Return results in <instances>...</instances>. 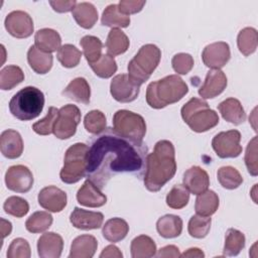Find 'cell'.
I'll return each instance as SVG.
<instances>
[{"mask_svg": "<svg viewBox=\"0 0 258 258\" xmlns=\"http://www.w3.org/2000/svg\"><path fill=\"white\" fill-rule=\"evenodd\" d=\"M97 239L92 235H81L75 238L71 245V258H92L97 250Z\"/></svg>", "mask_w": 258, "mask_h": 258, "instance_id": "obj_22", "label": "cell"}, {"mask_svg": "<svg viewBox=\"0 0 258 258\" xmlns=\"http://www.w3.org/2000/svg\"><path fill=\"white\" fill-rule=\"evenodd\" d=\"M27 61L36 74L44 75L50 71L53 57L51 53L41 51L35 45H31L27 51Z\"/></svg>", "mask_w": 258, "mask_h": 258, "instance_id": "obj_26", "label": "cell"}, {"mask_svg": "<svg viewBox=\"0 0 258 258\" xmlns=\"http://www.w3.org/2000/svg\"><path fill=\"white\" fill-rule=\"evenodd\" d=\"M187 92V85L180 77L169 75L148 85L146 102L153 109H162L180 101Z\"/></svg>", "mask_w": 258, "mask_h": 258, "instance_id": "obj_3", "label": "cell"}, {"mask_svg": "<svg viewBox=\"0 0 258 258\" xmlns=\"http://www.w3.org/2000/svg\"><path fill=\"white\" fill-rule=\"evenodd\" d=\"M129 232L127 222L121 218L109 219L102 228L103 237L112 243H117L123 240Z\"/></svg>", "mask_w": 258, "mask_h": 258, "instance_id": "obj_29", "label": "cell"}, {"mask_svg": "<svg viewBox=\"0 0 258 258\" xmlns=\"http://www.w3.org/2000/svg\"><path fill=\"white\" fill-rule=\"evenodd\" d=\"M52 216L43 211L33 213L25 222V228L28 232L36 234L46 231L52 224Z\"/></svg>", "mask_w": 258, "mask_h": 258, "instance_id": "obj_38", "label": "cell"}, {"mask_svg": "<svg viewBox=\"0 0 258 258\" xmlns=\"http://www.w3.org/2000/svg\"><path fill=\"white\" fill-rule=\"evenodd\" d=\"M220 205V200L218 195L211 189H207L206 191L198 195L195 204V210L198 215L211 217L214 215Z\"/></svg>", "mask_w": 258, "mask_h": 258, "instance_id": "obj_30", "label": "cell"}, {"mask_svg": "<svg viewBox=\"0 0 258 258\" xmlns=\"http://www.w3.org/2000/svg\"><path fill=\"white\" fill-rule=\"evenodd\" d=\"M72 14L76 22L85 29L92 28L98 20V11L90 2L77 3Z\"/></svg>", "mask_w": 258, "mask_h": 258, "instance_id": "obj_27", "label": "cell"}, {"mask_svg": "<svg viewBox=\"0 0 258 258\" xmlns=\"http://www.w3.org/2000/svg\"><path fill=\"white\" fill-rule=\"evenodd\" d=\"M218 110L226 121L234 125H240L246 120L244 108L240 101L235 98H228L221 102L218 106Z\"/></svg>", "mask_w": 258, "mask_h": 258, "instance_id": "obj_23", "label": "cell"}, {"mask_svg": "<svg viewBox=\"0 0 258 258\" xmlns=\"http://www.w3.org/2000/svg\"><path fill=\"white\" fill-rule=\"evenodd\" d=\"M217 177L220 184L227 189H235L243 182L240 172L233 166H222L218 169Z\"/></svg>", "mask_w": 258, "mask_h": 258, "instance_id": "obj_39", "label": "cell"}, {"mask_svg": "<svg viewBox=\"0 0 258 258\" xmlns=\"http://www.w3.org/2000/svg\"><path fill=\"white\" fill-rule=\"evenodd\" d=\"M113 129L120 136L136 144H143L146 123L139 114L129 110H118L113 116Z\"/></svg>", "mask_w": 258, "mask_h": 258, "instance_id": "obj_8", "label": "cell"}, {"mask_svg": "<svg viewBox=\"0 0 258 258\" xmlns=\"http://www.w3.org/2000/svg\"><path fill=\"white\" fill-rule=\"evenodd\" d=\"M84 126H85V129L91 134L98 135L104 132L107 126V121L104 113L99 110L90 111L85 116Z\"/></svg>", "mask_w": 258, "mask_h": 258, "instance_id": "obj_44", "label": "cell"}, {"mask_svg": "<svg viewBox=\"0 0 258 258\" xmlns=\"http://www.w3.org/2000/svg\"><path fill=\"white\" fill-rule=\"evenodd\" d=\"M31 250L29 243L23 238L14 239L7 250L8 258H29Z\"/></svg>", "mask_w": 258, "mask_h": 258, "instance_id": "obj_47", "label": "cell"}, {"mask_svg": "<svg viewBox=\"0 0 258 258\" xmlns=\"http://www.w3.org/2000/svg\"><path fill=\"white\" fill-rule=\"evenodd\" d=\"M56 57L62 67L71 69L79 64L82 57V51L75 45L67 43L58 48Z\"/></svg>", "mask_w": 258, "mask_h": 258, "instance_id": "obj_40", "label": "cell"}, {"mask_svg": "<svg viewBox=\"0 0 258 258\" xmlns=\"http://www.w3.org/2000/svg\"><path fill=\"white\" fill-rule=\"evenodd\" d=\"M189 200V191L183 184H175L166 196V205L175 210L184 208Z\"/></svg>", "mask_w": 258, "mask_h": 258, "instance_id": "obj_43", "label": "cell"}, {"mask_svg": "<svg viewBox=\"0 0 258 258\" xmlns=\"http://www.w3.org/2000/svg\"><path fill=\"white\" fill-rule=\"evenodd\" d=\"M0 149L3 156L8 159H16L23 152V140L20 133L13 129H7L1 133Z\"/></svg>", "mask_w": 258, "mask_h": 258, "instance_id": "obj_21", "label": "cell"}, {"mask_svg": "<svg viewBox=\"0 0 258 258\" xmlns=\"http://www.w3.org/2000/svg\"><path fill=\"white\" fill-rule=\"evenodd\" d=\"M245 164L247 166L248 172L256 176L258 174V166H257V136H254L247 145L246 153H245Z\"/></svg>", "mask_w": 258, "mask_h": 258, "instance_id": "obj_49", "label": "cell"}, {"mask_svg": "<svg viewBox=\"0 0 258 258\" xmlns=\"http://www.w3.org/2000/svg\"><path fill=\"white\" fill-rule=\"evenodd\" d=\"M50 6L52 9L58 13H64L69 11H73L75 6L77 5V2L75 0L71 1H49Z\"/></svg>", "mask_w": 258, "mask_h": 258, "instance_id": "obj_51", "label": "cell"}, {"mask_svg": "<svg viewBox=\"0 0 258 258\" xmlns=\"http://www.w3.org/2000/svg\"><path fill=\"white\" fill-rule=\"evenodd\" d=\"M3 209L5 213L8 215H11L16 218H22L28 213L29 205L26 200L20 197L12 196V197H9L4 202Z\"/></svg>", "mask_w": 258, "mask_h": 258, "instance_id": "obj_46", "label": "cell"}, {"mask_svg": "<svg viewBox=\"0 0 258 258\" xmlns=\"http://www.w3.org/2000/svg\"><path fill=\"white\" fill-rule=\"evenodd\" d=\"M110 92L116 101L120 103H130L138 97L140 86L128 75L120 74L115 76L111 81Z\"/></svg>", "mask_w": 258, "mask_h": 258, "instance_id": "obj_11", "label": "cell"}, {"mask_svg": "<svg viewBox=\"0 0 258 258\" xmlns=\"http://www.w3.org/2000/svg\"><path fill=\"white\" fill-rule=\"evenodd\" d=\"M24 81V74L17 66H6L0 72V88L3 91L12 90Z\"/></svg>", "mask_w": 258, "mask_h": 258, "instance_id": "obj_36", "label": "cell"}, {"mask_svg": "<svg viewBox=\"0 0 258 258\" xmlns=\"http://www.w3.org/2000/svg\"><path fill=\"white\" fill-rule=\"evenodd\" d=\"M244 234L234 228H230L226 232L225 245L223 249V255L225 256H237L245 247Z\"/></svg>", "mask_w": 258, "mask_h": 258, "instance_id": "obj_34", "label": "cell"}, {"mask_svg": "<svg viewBox=\"0 0 258 258\" xmlns=\"http://www.w3.org/2000/svg\"><path fill=\"white\" fill-rule=\"evenodd\" d=\"M122 256H123L122 252L115 245H109V246L105 247L103 249V251L101 252V254H100V258H107V257H109V258H112V257L122 258Z\"/></svg>", "mask_w": 258, "mask_h": 258, "instance_id": "obj_53", "label": "cell"}, {"mask_svg": "<svg viewBox=\"0 0 258 258\" xmlns=\"http://www.w3.org/2000/svg\"><path fill=\"white\" fill-rule=\"evenodd\" d=\"M62 96L85 105L90 103L91 89L90 85L84 78H76L62 91Z\"/></svg>", "mask_w": 258, "mask_h": 258, "instance_id": "obj_24", "label": "cell"}, {"mask_svg": "<svg viewBox=\"0 0 258 258\" xmlns=\"http://www.w3.org/2000/svg\"><path fill=\"white\" fill-rule=\"evenodd\" d=\"M240 140L241 133L238 130L223 131L215 135L212 140V147L220 158H235L242 152Z\"/></svg>", "mask_w": 258, "mask_h": 258, "instance_id": "obj_10", "label": "cell"}, {"mask_svg": "<svg viewBox=\"0 0 258 258\" xmlns=\"http://www.w3.org/2000/svg\"><path fill=\"white\" fill-rule=\"evenodd\" d=\"M104 215L76 207L70 216L71 224L80 230L99 229L103 225Z\"/></svg>", "mask_w": 258, "mask_h": 258, "instance_id": "obj_17", "label": "cell"}, {"mask_svg": "<svg viewBox=\"0 0 258 258\" xmlns=\"http://www.w3.org/2000/svg\"><path fill=\"white\" fill-rule=\"evenodd\" d=\"M4 25L8 33L16 38H27L34 30L32 18L21 10L10 12L5 18Z\"/></svg>", "mask_w": 258, "mask_h": 258, "instance_id": "obj_13", "label": "cell"}, {"mask_svg": "<svg viewBox=\"0 0 258 258\" xmlns=\"http://www.w3.org/2000/svg\"><path fill=\"white\" fill-rule=\"evenodd\" d=\"M143 182L152 192L158 191L176 172L175 150L169 140H159L145 159Z\"/></svg>", "mask_w": 258, "mask_h": 258, "instance_id": "obj_2", "label": "cell"}, {"mask_svg": "<svg viewBox=\"0 0 258 258\" xmlns=\"http://www.w3.org/2000/svg\"><path fill=\"white\" fill-rule=\"evenodd\" d=\"M171 66L174 72L178 75H186L194 68V58L189 53L179 52L173 55Z\"/></svg>", "mask_w": 258, "mask_h": 258, "instance_id": "obj_48", "label": "cell"}, {"mask_svg": "<svg viewBox=\"0 0 258 258\" xmlns=\"http://www.w3.org/2000/svg\"><path fill=\"white\" fill-rule=\"evenodd\" d=\"M227 87V77L221 70H210L207 73L203 86L199 89V95L203 99H213L224 92Z\"/></svg>", "mask_w": 258, "mask_h": 258, "instance_id": "obj_16", "label": "cell"}, {"mask_svg": "<svg viewBox=\"0 0 258 258\" xmlns=\"http://www.w3.org/2000/svg\"><path fill=\"white\" fill-rule=\"evenodd\" d=\"M180 257L203 258V257H205V253L201 249H199V248H189L186 251H184L182 254H180Z\"/></svg>", "mask_w": 258, "mask_h": 258, "instance_id": "obj_54", "label": "cell"}, {"mask_svg": "<svg viewBox=\"0 0 258 258\" xmlns=\"http://www.w3.org/2000/svg\"><path fill=\"white\" fill-rule=\"evenodd\" d=\"M212 219L210 217H205L201 215H194L187 225V231L188 234L197 239H203L205 238L211 229Z\"/></svg>", "mask_w": 258, "mask_h": 258, "instance_id": "obj_41", "label": "cell"}, {"mask_svg": "<svg viewBox=\"0 0 258 258\" xmlns=\"http://www.w3.org/2000/svg\"><path fill=\"white\" fill-rule=\"evenodd\" d=\"M81 111L73 104H68L58 110V116L53 128V134L58 139H69L76 134L81 122Z\"/></svg>", "mask_w": 258, "mask_h": 258, "instance_id": "obj_9", "label": "cell"}, {"mask_svg": "<svg viewBox=\"0 0 258 258\" xmlns=\"http://www.w3.org/2000/svg\"><path fill=\"white\" fill-rule=\"evenodd\" d=\"M35 46L44 52L51 53L58 50L61 46V38L57 31L51 28H42L35 32L34 35Z\"/></svg>", "mask_w": 258, "mask_h": 258, "instance_id": "obj_25", "label": "cell"}, {"mask_svg": "<svg viewBox=\"0 0 258 258\" xmlns=\"http://www.w3.org/2000/svg\"><path fill=\"white\" fill-rule=\"evenodd\" d=\"M181 117L188 127L197 132H206L219 123V116L209 107V104L199 98H191L185 103L181 110Z\"/></svg>", "mask_w": 258, "mask_h": 258, "instance_id": "obj_5", "label": "cell"}, {"mask_svg": "<svg viewBox=\"0 0 258 258\" xmlns=\"http://www.w3.org/2000/svg\"><path fill=\"white\" fill-rule=\"evenodd\" d=\"M91 69L96 76L102 79L111 78L117 71V63L114 56L109 53L102 54L100 59L94 63L90 64Z\"/></svg>", "mask_w": 258, "mask_h": 258, "instance_id": "obj_42", "label": "cell"}, {"mask_svg": "<svg viewBox=\"0 0 258 258\" xmlns=\"http://www.w3.org/2000/svg\"><path fill=\"white\" fill-rule=\"evenodd\" d=\"M161 58V51L155 44L142 45L129 61L128 76L139 86L144 84L155 71Z\"/></svg>", "mask_w": 258, "mask_h": 258, "instance_id": "obj_6", "label": "cell"}, {"mask_svg": "<svg viewBox=\"0 0 258 258\" xmlns=\"http://www.w3.org/2000/svg\"><path fill=\"white\" fill-rule=\"evenodd\" d=\"M237 44L240 52L248 56L256 51L258 44L257 30L253 27H245L238 33Z\"/></svg>", "mask_w": 258, "mask_h": 258, "instance_id": "obj_35", "label": "cell"}, {"mask_svg": "<svg viewBox=\"0 0 258 258\" xmlns=\"http://www.w3.org/2000/svg\"><path fill=\"white\" fill-rule=\"evenodd\" d=\"M12 231V225L9 221H6L5 219H1V234L2 239H4L6 236L10 235Z\"/></svg>", "mask_w": 258, "mask_h": 258, "instance_id": "obj_55", "label": "cell"}, {"mask_svg": "<svg viewBox=\"0 0 258 258\" xmlns=\"http://www.w3.org/2000/svg\"><path fill=\"white\" fill-rule=\"evenodd\" d=\"M44 106L43 93L32 86L18 91L9 102L10 113L20 121H29L40 115Z\"/></svg>", "mask_w": 258, "mask_h": 258, "instance_id": "obj_4", "label": "cell"}, {"mask_svg": "<svg viewBox=\"0 0 258 258\" xmlns=\"http://www.w3.org/2000/svg\"><path fill=\"white\" fill-rule=\"evenodd\" d=\"M156 230L165 239L178 237L182 231V220L176 215H164L157 220Z\"/></svg>", "mask_w": 258, "mask_h": 258, "instance_id": "obj_28", "label": "cell"}, {"mask_svg": "<svg viewBox=\"0 0 258 258\" xmlns=\"http://www.w3.org/2000/svg\"><path fill=\"white\" fill-rule=\"evenodd\" d=\"M79 204L89 208H100L107 203V197L93 181L87 178L77 192Z\"/></svg>", "mask_w": 258, "mask_h": 258, "instance_id": "obj_19", "label": "cell"}, {"mask_svg": "<svg viewBox=\"0 0 258 258\" xmlns=\"http://www.w3.org/2000/svg\"><path fill=\"white\" fill-rule=\"evenodd\" d=\"M129 38L120 28H112L107 37L106 47L110 55L122 54L129 48Z\"/></svg>", "mask_w": 258, "mask_h": 258, "instance_id": "obj_32", "label": "cell"}, {"mask_svg": "<svg viewBox=\"0 0 258 258\" xmlns=\"http://www.w3.org/2000/svg\"><path fill=\"white\" fill-rule=\"evenodd\" d=\"M230 57V46L225 41L210 43L204 48L202 52V59L204 64L212 70L222 69L229 61Z\"/></svg>", "mask_w": 258, "mask_h": 258, "instance_id": "obj_14", "label": "cell"}, {"mask_svg": "<svg viewBox=\"0 0 258 258\" xmlns=\"http://www.w3.org/2000/svg\"><path fill=\"white\" fill-rule=\"evenodd\" d=\"M101 23L111 28H124L129 26L130 17L119 11L118 4H110L103 11Z\"/></svg>", "mask_w": 258, "mask_h": 258, "instance_id": "obj_33", "label": "cell"}, {"mask_svg": "<svg viewBox=\"0 0 258 258\" xmlns=\"http://www.w3.org/2000/svg\"><path fill=\"white\" fill-rule=\"evenodd\" d=\"M33 175L25 165L10 166L5 173V183L8 189L15 192H27L33 185Z\"/></svg>", "mask_w": 258, "mask_h": 258, "instance_id": "obj_12", "label": "cell"}, {"mask_svg": "<svg viewBox=\"0 0 258 258\" xmlns=\"http://www.w3.org/2000/svg\"><path fill=\"white\" fill-rule=\"evenodd\" d=\"M88 151L89 146L85 143H75L67 149L63 166L59 172L62 182L76 183L86 176Z\"/></svg>", "mask_w": 258, "mask_h": 258, "instance_id": "obj_7", "label": "cell"}, {"mask_svg": "<svg viewBox=\"0 0 258 258\" xmlns=\"http://www.w3.org/2000/svg\"><path fill=\"white\" fill-rule=\"evenodd\" d=\"M80 44L89 64L98 61L102 56L103 43L100 38L93 35H85L80 40Z\"/></svg>", "mask_w": 258, "mask_h": 258, "instance_id": "obj_37", "label": "cell"}, {"mask_svg": "<svg viewBox=\"0 0 258 258\" xmlns=\"http://www.w3.org/2000/svg\"><path fill=\"white\" fill-rule=\"evenodd\" d=\"M155 242L146 235H140L135 237L131 241L130 252L132 258H149L156 254Z\"/></svg>", "mask_w": 258, "mask_h": 258, "instance_id": "obj_31", "label": "cell"}, {"mask_svg": "<svg viewBox=\"0 0 258 258\" xmlns=\"http://www.w3.org/2000/svg\"><path fill=\"white\" fill-rule=\"evenodd\" d=\"M182 182L189 192L198 196L208 189L210 185V177L204 168L200 166H191L183 173Z\"/></svg>", "mask_w": 258, "mask_h": 258, "instance_id": "obj_18", "label": "cell"}, {"mask_svg": "<svg viewBox=\"0 0 258 258\" xmlns=\"http://www.w3.org/2000/svg\"><path fill=\"white\" fill-rule=\"evenodd\" d=\"M156 257H180L179 249L174 245H167L165 247H162L158 250V252L155 254Z\"/></svg>", "mask_w": 258, "mask_h": 258, "instance_id": "obj_52", "label": "cell"}, {"mask_svg": "<svg viewBox=\"0 0 258 258\" xmlns=\"http://www.w3.org/2000/svg\"><path fill=\"white\" fill-rule=\"evenodd\" d=\"M37 200L40 207L44 210L51 213H59L67 206L68 198L62 189L54 185H48L40 189Z\"/></svg>", "mask_w": 258, "mask_h": 258, "instance_id": "obj_15", "label": "cell"}, {"mask_svg": "<svg viewBox=\"0 0 258 258\" xmlns=\"http://www.w3.org/2000/svg\"><path fill=\"white\" fill-rule=\"evenodd\" d=\"M146 152L143 144H136L117 134L113 128H106L91 141L86 176L103 188L118 173L141 170L145 166Z\"/></svg>", "mask_w": 258, "mask_h": 258, "instance_id": "obj_1", "label": "cell"}, {"mask_svg": "<svg viewBox=\"0 0 258 258\" xmlns=\"http://www.w3.org/2000/svg\"><path fill=\"white\" fill-rule=\"evenodd\" d=\"M63 248V240L54 232L42 234L37 240V252L41 258H58Z\"/></svg>", "mask_w": 258, "mask_h": 258, "instance_id": "obj_20", "label": "cell"}, {"mask_svg": "<svg viewBox=\"0 0 258 258\" xmlns=\"http://www.w3.org/2000/svg\"><path fill=\"white\" fill-rule=\"evenodd\" d=\"M146 1H137V0H121L118 4L119 11L124 15H130L138 13L142 10Z\"/></svg>", "mask_w": 258, "mask_h": 258, "instance_id": "obj_50", "label": "cell"}, {"mask_svg": "<svg viewBox=\"0 0 258 258\" xmlns=\"http://www.w3.org/2000/svg\"><path fill=\"white\" fill-rule=\"evenodd\" d=\"M58 116V109L55 107H49L47 114L41 120L32 124L33 131L38 135H49L53 132V128Z\"/></svg>", "mask_w": 258, "mask_h": 258, "instance_id": "obj_45", "label": "cell"}]
</instances>
